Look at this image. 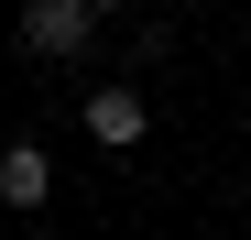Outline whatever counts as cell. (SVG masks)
<instances>
[{"label":"cell","instance_id":"7a4b0ae2","mask_svg":"<svg viewBox=\"0 0 251 240\" xmlns=\"http://www.w3.org/2000/svg\"><path fill=\"white\" fill-rule=\"evenodd\" d=\"M153 131V109H142V88H88V142H109V153H131Z\"/></svg>","mask_w":251,"mask_h":240},{"label":"cell","instance_id":"277c9868","mask_svg":"<svg viewBox=\"0 0 251 240\" xmlns=\"http://www.w3.org/2000/svg\"><path fill=\"white\" fill-rule=\"evenodd\" d=\"M88 11H131V0H88Z\"/></svg>","mask_w":251,"mask_h":240},{"label":"cell","instance_id":"3957f363","mask_svg":"<svg viewBox=\"0 0 251 240\" xmlns=\"http://www.w3.org/2000/svg\"><path fill=\"white\" fill-rule=\"evenodd\" d=\"M44 196H55L44 142H0V208H44Z\"/></svg>","mask_w":251,"mask_h":240},{"label":"cell","instance_id":"6da1fadb","mask_svg":"<svg viewBox=\"0 0 251 240\" xmlns=\"http://www.w3.org/2000/svg\"><path fill=\"white\" fill-rule=\"evenodd\" d=\"M22 44L66 66V55H88V44H99V11H88V0H22Z\"/></svg>","mask_w":251,"mask_h":240}]
</instances>
